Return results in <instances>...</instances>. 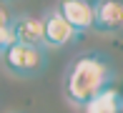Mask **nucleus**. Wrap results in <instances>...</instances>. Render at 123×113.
I'll use <instances>...</instances> for the list:
<instances>
[{
  "mask_svg": "<svg viewBox=\"0 0 123 113\" xmlns=\"http://www.w3.org/2000/svg\"><path fill=\"white\" fill-rule=\"evenodd\" d=\"M10 20H13L10 18V10L0 3V28H10Z\"/></svg>",
  "mask_w": 123,
  "mask_h": 113,
  "instance_id": "obj_9",
  "label": "nucleus"
},
{
  "mask_svg": "<svg viewBox=\"0 0 123 113\" xmlns=\"http://www.w3.org/2000/svg\"><path fill=\"white\" fill-rule=\"evenodd\" d=\"M113 81V68L105 63L98 53H88L73 60L68 75H65V95L73 106H86L93 95Z\"/></svg>",
  "mask_w": 123,
  "mask_h": 113,
  "instance_id": "obj_1",
  "label": "nucleus"
},
{
  "mask_svg": "<svg viewBox=\"0 0 123 113\" xmlns=\"http://www.w3.org/2000/svg\"><path fill=\"white\" fill-rule=\"evenodd\" d=\"M55 10L78 35L88 28H93V3L91 0H60Z\"/></svg>",
  "mask_w": 123,
  "mask_h": 113,
  "instance_id": "obj_4",
  "label": "nucleus"
},
{
  "mask_svg": "<svg viewBox=\"0 0 123 113\" xmlns=\"http://www.w3.org/2000/svg\"><path fill=\"white\" fill-rule=\"evenodd\" d=\"M75 38H78V33L58 15V10H53V13H48L43 18V45L63 48V45L73 43Z\"/></svg>",
  "mask_w": 123,
  "mask_h": 113,
  "instance_id": "obj_5",
  "label": "nucleus"
},
{
  "mask_svg": "<svg viewBox=\"0 0 123 113\" xmlns=\"http://www.w3.org/2000/svg\"><path fill=\"white\" fill-rule=\"evenodd\" d=\"M13 33H10V28H0V55L5 53V48L8 45H13Z\"/></svg>",
  "mask_w": 123,
  "mask_h": 113,
  "instance_id": "obj_8",
  "label": "nucleus"
},
{
  "mask_svg": "<svg viewBox=\"0 0 123 113\" xmlns=\"http://www.w3.org/2000/svg\"><path fill=\"white\" fill-rule=\"evenodd\" d=\"M86 113H121L123 111V93H118L116 88H103L98 95H93L86 106Z\"/></svg>",
  "mask_w": 123,
  "mask_h": 113,
  "instance_id": "obj_7",
  "label": "nucleus"
},
{
  "mask_svg": "<svg viewBox=\"0 0 123 113\" xmlns=\"http://www.w3.org/2000/svg\"><path fill=\"white\" fill-rule=\"evenodd\" d=\"M3 63L13 75L18 78H33L38 73L45 70L48 65V58L43 53V48H30V45H20V43H13L5 48L3 53Z\"/></svg>",
  "mask_w": 123,
  "mask_h": 113,
  "instance_id": "obj_2",
  "label": "nucleus"
},
{
  "mask_svg": "<svg viewBox=\"0 0 123 113\" xmlns=\"http://www.w3.org/2000/svg\"><path fill=\"white\" fill-rule=\"evenodd\" d=\"M0 3H5V0H0Z\"/></svg>",
  "mask_w": 123,
  "mask_h": 113,
  "instance_id": "obj_10",
  "label": "nucleus"
},
{
  "mask_svg": "<svg viewBox=\"0 0 123 113\" xmlns=\"http://www.w3.org/2000/svg\"><path fill=\"white\" fill-rule=\"evenodd\" d=\"M10 33H13V40L20 45L43 48V20L35 15H20L10 20Z\"/></svg>",
  "mask_w": 123,
  "mask_h": 113,
  "instance_id": "obj_6",
  "label": "nucleus"
},
{
  "mask_svg": "<svg viewBox=\"0 0 123 113\" xmlns=\"http://www.w3.org/2000/svg\"><path fill=\"white\" fill-rule=\"evenodd\" d=\"M93 28L100 33L123 30V0H96L93 3Z\"/></svg>",
  "mask_w": 123,
  "mask_h": 113,
  "instance_id": "obj_3",
  "label": "nucleus"
}]
</instances>
